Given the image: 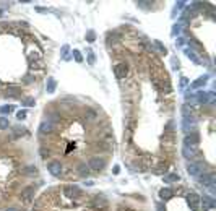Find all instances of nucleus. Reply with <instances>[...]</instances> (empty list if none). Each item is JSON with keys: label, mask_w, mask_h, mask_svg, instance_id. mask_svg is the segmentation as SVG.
Segmentation results:
<instances>
[{"label": "nucleus", "mask_w": 216, "mask_h": 211, "mask_svg": "<svg viewBox=\"0 0 216 211\" xmlns=\"http://www.w3.org/2000/svg\"><path fill=\"white\" fill-rule=\"evenodd\" d=\"M187 172H189V175H192V177H198V175L203 172V162H200V161L190 162L189 166H187Z\"/></svg>", "instance_id": "f257e3e1"}, {"label": "nucleus", "mask_w": 216, "mask_h": 211, "mask_svg": "<svg viewBox=\"0 0 216 211\" xmlns=\"http://www.w3.org/2000/svg\"><path fill=\"white\" fill-rule=\"evenodd\" d=\"M104 166H106V161H104V158H101V156H93L88 162V167L93 169V170H102Z\"/></svg>", "instance_id": "f03ea898"}, {"label": "nucleus", "mask_w": 216, "mask_h": 211, "mask_svg": "<svg viewBox=\"0 0 216 211\" xmlns=\"http://www.w3.org/2000/svg\"><path fill=\"white\" fill-rule=\"evenodd\" d=\"M187 203H189V206L193 209V211H197L198 208H200V195H197L195 192H190V193H187Z\"/></svg>", "instance_id": "7ed1b4c3"}, {"label": "nucleus", "mask_w": 216, "mask_h": 211, "mask_svg": "<svg viewBox=\"0 0 216 211\" xmlns=\"http://www.w3.org/2000/svg\"><path fill=\"white\" fill-rule=\"evenodd\" d=\"M64 193L67 198H78L81 195V189H80L78 185H67L64 189Z\"/></svg>", "instance_id": "20e7f679"}, {"label": "nucleus", "mask_w": 216, "mask_h": 211, "mask_svg": "<svg viewBox=\"0 0 216 211\" xmlns=\"http://www.w3.org/2000/svg\"><path fill=\"white\" fill-rule=\"evenodd\" d=\"M47 169H49V172L54 175V177H59V175L62 174V164L60 161H50L47 164Z\"/></svg>", "instance_id": "39448f33"}, {"label": "nucleus", "mask_w": 216, "mask_h": 211, "mask_svg": "<svg viewBox=\"0 0 216 211\" xmlns=\"http://www.w3.org/2000/svg\"><path fill=\"white\" fill-rule=\"evenodd\" d=\"M114 73H116L117 78H125V76H127V73H128L127 64H125V62H122V64H117L116 68H114Z\"/></svg>", "instance_id": "423d86ee"}, {"label": "nucleus", "mask_w": 216, "mask_h": 211, "mask_svg": "<svg viewBox=\"0 0 216 211\" xmlns=\"http://www.w3.org/2000/svg\"><path fill=\"white\" fill-rule=\"evenodd\" d=\"M34 193H36V185H29L21 190V198L25 201H29L31 198H34Z\"/></svg>", "instance_id": "0eeeda50"}, {"label": "nucleus", "mask_w": 216, "mask_h": 211, "mask_svg": "<svg viewBox=\"0 0 216 211\" xmlns=\"http://www.w3.org/2000/svg\"><path fill=\"white\" fill-rule=\"evenodd\" d=\"M200 182L203 187H213L216 184V175L214 174H203L200 177Z\"/></svg>", "instance_id": "6e6552de"}, {"label": "nucleus", "mask_w": 216, "mask_h": 211, "mask_svg": "<svg viewBox=\"0 0 216 211\" xmlns=\"http://www.w3.org/2000/svg\"><path fill=\"white\" fill-rule=\"evenodd\" d=\"M52 132H54V123L50 120H45V122H42L41 125H39V133L41 135H49Z\"/></svg>", "instance_id": "1a4fd4ad"}, {"label": "nucleus", "mask_w": 216, "mask_h": 211, "mask_svg": "<svg viewBox=\"0 0 216 211\" xmlns=\"http://www.w3.org/2000/svg\"><path fill=\"white\" fill-rule=\"evenodd\" d=\"M107 200L104 197H101V195H96L94 198H93V206L94 208H98V209H104V208H107Z\"/></svg>", "instance_id": "9d476101"}, {"label": "nucleus", "mask_w": 216, "mask_h": 211, "mask_svg": "<svg viewBox=\"0 0 216 211\" xmlns=\"http://www.w3.org/2000/svg\"><path fill=\"white\" fill-rule=\"evenodd\" d=\"M198 140H200V136H198L197 133H190V135L185 136L184 146H193V148H195V145L198 143Z\"/></svg>", "instance_id": "9b49d317"}, {"label": "nucleus", "mask_w": 216, "mask_h": 211, "mask_svg": "<svg viewBox=\"0 0 216 211\" xmlns=\"http://www.w3.org/2000/svg\"><path fill=\"white\" fill-rule=\"evenodd\" d=\"M200 201H203V211H208L210 208L214 206V200L211 197L205 195V197H200Z\"/></svg>", "instance_id": "f8f14e48"}, {"label": "nucleus", "mask_w": 216, "mask_h": 211, "mask_svg": "<svg viewBox=\"0 0 216 211\" xmlns=\"http://www.w3.org/2000/svg\"><path fill=\"white\" fill-rule=\"evenodd\" d=\"M159 197H161L163 200H171V198L174 197V192L171 189H167V187H164V189L159 190Z\"/></svg>", "instance_id": "ddd939ff"}, {"label": "nucleus", "mask_w": 216, "mask_h": 211, "mask_svg": "<svg viewBox=\"0 0 216 211\" xmlns=\"http://www.w3.org/2000/svg\"><path fill=\"white\" fill-rule=\"evenodd\" d=\"M89 170H91V169L86 166V164H84V162H81V164L78 166V169H77V172H78V175H81V177H88V175L91 174Z\"/></svg>", "instance_id": "4468645a"}, {"label": "nucleus", "mask_w": 216, "mask_h": 211, "mask_svg": "<svg viewBox=\"0 0 216 211\" xmlns=\"http://www.w3.org/2000/svg\"><path fill=\"white\" fill-rule=\"evenodd\" d=\"M182 153H184V156H185L187 159H190V158H193V156L197 154V150H195L193 146H184Z\"/></svg>", "instance_id": "2eb2a0df"}, {"label": "nucleus", "mask_w": 216, "mask_h": 211, "mask_svg": "<svg viewBox=\"0 0 216 211\" xmlns=\"http://www.w3.org/2000/svg\"><path fill=\"white\" fill-rule=\"evenodd\" d=\"M21 172L25 175H33V174H37V167L36 166H26L21 169Z\"/></svg>", "instance_id": "dca6fc26"}, {"label": "nucleus", "mask_w": 216, "mask_h": 211, "mask_svg": "<svg viewBox=\"0 0 216 211\" xmlns=\"http://www.w3.org/2000/svg\"><path fill=\"white\" fill-rule=\"evenodd\" d=\"M55 86H57V81L54 78H49L47 80V84H45V89H47V93H54L55 91Z\"/></svg>", "instance_id": "f3484780"}, {"label": "nucleus", "mask_w": 216, "mask_h": 211, "mask_svg": "<svg viewBox=\"0 0 216 211\" xmlns=\"http://www.w3.org/2000/svg\"><path fill=\"white\" fill-rule=\"evenodd\" d=\"M18 94H20V89H18V88L10 86V88L7 89V94H5V96H10V98H16Z\"/></svg>", "instance_id": "a211bd4d"}, {"label": "nucleus", "mask_w": 216, "mask_h": 211, "mask_svg": "<svg viewBox=\"0 0 216 211\" xmlns=\"http://www.w3.org/2000/svg\"><path fill=\"white\" fill-rule=\"evenodd\" d=\"M179 179H180V177H179V175L174 172V174H167L166 177H164V182H167V184H171V182H177Z\"/></svg>", "instance_id": "6ab92c4d"}, {"label": "nucleus", "mask_w": 216, "mask_h": 211, "mask_svg": "<svg viewBox=\"0 0 216 211\" xmlns=\"http://www.w3.org/2000/svg\"><path fill=\"white\" fill-rule=\"evenodd\" d=\"M13 133H15V136L25 135V133H26V128H25V127H20V125H16V127H13Z\"/></svg>", "instance_id": "aec40b11"}, {"label": "nucleus", "mask_w": 216, "mask_h": 211, "mask_svg": "<svg viewBox=\"0 0 216 211\" xmlns=\"http://www.w3.org/2000/svg\"><path fill=\"white\" fill-rule=\"evenodd\" d=\"M206 80H208V76H206V75H205V76H200V78H198L195 83L192 84V86H193V88H198V86H202V84H205V81H206Z\"/></svg>", "instance_id": "412c9836"}, {"label": "nucleus", "mask_w": 216, "mask_h": 211, "mask_svg": "<svg viewBox=\"0 0 216 211\" xmlns=\"http://www.w3.org/2000/svg\"><path fill=\"white\" fill-rule=\"evenodd\" d=\"M8 125H10V122H8V119H7V117H0V130L8 128Z\"/></svg>", "instance_id": "4be33fe9"}, {"label": "nucleus", "mask_w": 216, "mask_h": 211, "mask_svg": "<svg viewBox=\"0 0 216 211\" xmlns=\"http://www.w3.org/2000/svg\"><path fill=\"white\" fill-rule=\"evenodd\" d=\"M0 112H2V114H10V112H13V106H2V107H0Z\"/></svg>", "instance_id": "5701e85b"}, {"label": "nucleus", "mask_w": 216, "mask_h": 211, "mask_svg": "<svg viewBox=\"0 0 216 211\" xmlns=\"http://www.w3.org/2000/svg\"><path fill=\"white\" fill-rule=\"evenodd\" d=\"M23 106H25V107H31V106H34V99H33V98L23 99Z\"/></svg>", "instance_id": "b1692460"}, {"label": "nucleus", "mask_w": 216, "mask_h": 211, "mask_svg": "<svg viewBox=\"0 0 216 211\" xmlns=\"http://www.w3.org/2000/svg\"><path fill=\"white\" fill-rule=\"evenodd\" d=\"M185 54H187V55H189V59H192L193 62H195V64H198V62H200V60H198V59H197V55H195V54H193V52H192V50H189V49H187V50H185Z\"/></svg>", "instance_id": "393cba45"}, {"label": "nucleus", "mask_w": 216, "mask_h": 211, "mask_svg": "<svg viewBox=\"0 0 216 211\" xmlns=\"http://www.w3.org/2000/svg\"><path fill=\"white\" fill-rule=\"evenodd\" d=\"M73 55H75V60H77V62H81V60H83V57H81V54H80V50H73Z\"/></svg>", "instance_id": "a878e982"}, {"label": "nucleus", "mask_w": 216, "mask_h": 211, "mask_svg": "<svg viewBox=\"0 0 216 211\" xmlns=\"http://www.w3.org/2000/svg\"><path fill=\"white\" fill-rule=\"evenodd\" d=\"M16 117H18L20 120H21V119H26V111H20L18 114H16Z\"/></svg>", "instance_id": "bb28decb"}, {"label": "nucleus", "mask_w": 216, "mask_h": 211, "mask_svg": "<svg viewBox=\"0 0 216 211\" xmlns=\"http://www.w3.org/2000/svg\"><path fill=\"white\" fill-rule=\"evenodd\" d=\"M86 37H88V41H94V33H93V31H89Z\"/></svg>", "instance_id": "cd10ccee"}, {"label": "nucleus", "mask_w": 216, "mask_h": 211, "mask_svg": "<svg viewBox=\"0 0 216 211\" xmlns=\"http://www.w3.org/2000/svg\"><path fill=\"white\" fill-rule=\"evenodd\" d=\"M107 39H109V41H117V39H119V36H117V34H112V36L109 34V37H107Z\"/></svg>", "instance_id": "c85d7f7f"}, {"label": "nucleus", "mask_w": 216, "mask_h": 211, "mask_svg": "<svg viewBox=\"0 0 216 211\" xmlns=\"http://www.w3.org/2000/svg\"><path fill=\"white\" fill-rule=\"evenodd\" d=\"M31 81H33V76L31 75H26L25 76V83H31Z\"/></svg>", "instance_id": "c756f323"}, {"label": "nucleus", "mask_w": 216, "mask_h": 211, "mask_svg": "<svg viewBox=\"0 0 216 211\" xmlns=\"http://www.w3.org/2000/svg\"><path fill=\"white\" fill-rule=\"evenodd\" d=\"M89 64H94V54H89Z\"/></svg>", "instance_id": "7c9ffc66"}, {"label": "nucleus", "mask_w": 216, "mask_h": 211, "mask_svg": "<svg viewBox=\"0 0 216 211\" xmlns=\"http://www.w3.org/2000/svg\"><path fill=\"white\" fill-rule=\"evenodd\" d=\"M119 170H120V167L116 166V167H114V174H119Z\"/></svg>", "instance_id": "2f4dec72"}, {"label": "nucleus", "mask_w": 216, "mask_h": 211, "mask_svg": "<svg viewBox=\"0 0 216 211\" xmlns=\"http://www.w3.org/2000/svg\"><path fill=\"white\" fill-rule=\"evenodd\" d=\"M158 211H166V209L163 208V205H158Z\"/></svg>", "instance_id": "473e14b6"}, {"label": "nucleus", "mask_w": 216, "mask_h": 211, "mask_svg": "<svg viewBox=\"0 0 216 211\" xmlns=\"http://www.w3.org/2000/svg\"><path fill=\"white\" fill-rule=\"evenodd\" d=\"M5 211H20V209H16V208H7Z\"/></svg>", "instance_id": "72a5a7b5"}]
</instances>
